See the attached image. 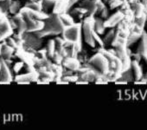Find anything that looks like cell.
Wrapping results in <instances>:
<instances>
[{"label": "cell", "instance_id": "cell-31", "mask_svg": "<svg viewBox=\"0 0 147 130\" xmlns=\"http://www.w3.org/2000/svg\"><path fill=\"white\" fill-rule=\"evenodd\" d=\"M94 38L95 41V43L99 45V48H105V43L103 41V39H101L100 35H99L98 33H96L95 31H94Z\"/></svg>", "mask_w": 147, "mask_h": 130}, {"label": "cell", "instance_id": "cell-5", "mask_svg": "<svg viewBox=\"0 0 147 130\" xmlns=\"http://www.w3.org/2000/svg\"><path fill=\"white\" fill-rule=\"evenodd\" d=\"M88 62L94 65L96 69H98L104 75H107L109 71V62L107 58L99 51L88 60Z\"/></svg>", "mask_w": 147, "mask_h": 130}, {"label": "cell", "instance_id": "cell-21", "mask_svg": "<svg viewBox=\"0 0 147 130\" xmlns=\"http://www.w3.org/2000/svg\"><path fill=\"white\" fill-rule=\"evenodd\" d=\"M15 49L11 47V45L7 44H2V49H1V56L5 60H9L11 58L12 55L15 53Z\"/></svg>", "mask_w": 147, "mask_h": 130}, {"label": "cell", "instance_id": "cell-42", "mask_svg": "<svg viewBox=\"0 0 147 130\" xmlns=\"http://www.w3.org/2000/svg\"><path fill=\"white\" fill-rule=\"evenodd\" d=\"M9 22H10V24H11V28H12L13 30L18 29V24H17L16 21L13 19V18H12L11 19H9Z\"/></svg>", "mask_w": 147, "mask_h": 130}, {"label": "cell", "instance_id": "cell-30", "mask_svg": "<svg viewBox=\"0 0 147 130\" xmlns=\"http://www.w3.org/2000/svg\"><path fill=\"white\" fill-rule=\"evenodd\" d=\"M51 61L54 62V63H56V64H61L62 63V61L64 59V57L58 52L55 50V52L54 53V55L52 56V57L50 58Z\"/></svg>", "mask_w": 147, "mask_h": 130}, {"label": "cell", "instance_id": "cell-2", "mask_svg": "<svg viewBox=\"0 0 147 130\" xmlns=\"http://www.w3.org/2000/svg\"><path fill=\"white\" fill-rule=\"evenodd\" d=\"M95 18L94 16H86L82 22V32L84 36V40L92 48H95L96 43L94 38Z\"/></svg>", "mask_w": 147, "mask_h": 130}, {"label": "cell", "instance_id": "cell-17", "mask_svg": "<svg viewBox=\"0 0 147 130\" xmlns=\"http://www.w3.org/2000/svg\"><path fill=\"white\" fill-rule=\"evenodd\" d=\"M34 33L40 38H43L45 37H49V36H57L59 34H61V31L56 30L52 29V28H49V27H46V26L42 30L36 31V32H34Z\"/></svg>", "mask_w": 147, "mask_h": 130}, {"label": "cell", "instance_id": "cell-12", "mask_svg": "<svg viewBox=\"0 0 147 130\" xmlns=\"http://www.w3.org/2000/svg\"><path fill=\"white\" fill-rule=\"evenodd\" d=\"M27 21V31L26 32H36L42 30L45 27V21L40 19H29Z\"/></svg>", "mask_w": 147, "mask_h": 130}, {"label": "cell", "instance_id": "cell-48", "mask_svg": "<svg viewBox=\"0 0 147 130\" xmlns=\"http://www.w3.org/2000/svg\"><path fill=\"white\" fill-rule=\"evenodd\" d=\"M108 1H109V0H103V2H104L105 4H106V3L107 4V3H108Z\"/></svg>", "mask_w": 147, "mask_h": 130}, {"label": "cell", "instance_id": "cell-22", "mask_svg": "<svg viewBox=\"0 0 147 130\" xmlns=\"http://www.w3.org/2000/svg\"><path fill=\"white\" fill-rule=\"evenodd\" d=\"M106 27L104 25V19L98 17L95 18V24H94V31L99 35H103L106 32Z\"/></svg>", "mask_w": 147, "mask_h": 130}, {"label": "cell", "instance_id": "cell-9", "mask_svg": "<svg viewBox=\"0 0 147 130\" xmlns=\"http://www.w3.org/2000/svg\"><path fill=\"white\" fill-rule=\"evenodd\" d=\"M61 64L65 69L73 70L74 72H77V70L80 69L81 65H82L80 60L77 57H73V56H69L64 57Z\"/></svg>", "mask_w": 147, "mask_h": 130}, {"label": "cell", "instance_id": "cell-47", "mask_svg": "<svg viewBox=\"0 0 147 130\" xmlns=\"http://www.w3.org/2000/svg\"><path fill=\"white\" fill-rule=\"evenodd\" d=\"M143 57H144V61H145V62H147V54H146V55H144V56Z\"/></svg>", "mask_w": 147, "mask_h": 130}, {"label": "cell", "instance_id": "cell-50", "mask_svg": "<svg viewBox=\"0 0 147 130\" xmlns=\"http://www.w3.org/2000/svg\"><path fill=\"white\" fill-rule=\"evenodd\" d=\"M29 1H30V2H33V1H36V0H29Z\"/></svg>", "mask_w": 147, "mask_h": 130}, {"label": "cell", "instance_id": "cell-33", "mask_svg": "<svg viewBox=\"0 0 147 130\" xmlns=\"http://www.w3.org/2000/svg\"><path fill=\"white\" fill-rule=\"evenodd\" d=\"M61 79L67 81V83H76L79 80L78 75H69V76H62Z\"/></svg>", "mask_w": 147, "mask_h": 130}, {"label": "cell", "instance_id": "cell-44", "mask_svg": "<svg viewBox=\"0 0 147 130\" xmlns=\"http://www.w3.org/2000/svg\"><path fill=\"white\" fill-rule=\"evenodd\" d=\"M141 80H143L144 82L147 83V72H146L144 75H143V77L141 78Z\"/></svg>", "mask_w": 147, "mask_h": 130}, {"label": "cell", "instance_id": "cell-26", "mask_svg": "<svg viewBox=\"0 0 147 130\" xmlns=\"http://www.w3.org/2000/svg\"><path fill=\"white\" fill-rule=\"evenodd\" d=\"M61 18L62 19L63 23L65 24V25H72L75 24V20H74V18L72 15H70L69 13L67 12H63V13H61L59 14Z\"/></svg>", "mask_w": 147, "mask_h": 130}, {"label": "cell", "instance_id": "cell-49", "mask_svg": "<svg viewBox=\"0 0 147 130\" xmlns=\"http://www.w3.org/2000/svg\"><path fill=\"white\" fill-rule=\"evenodd\" d=\"M1 12H3V11H2V9H1V7H0V13Z\"/></svg>", "mask_w": 147, "mask_h": 130}, {"label": "cell", "instance_id": "cell-37", "mask_svg": "<svg viewBox=\"0 0 147 130\" xmlns=\"http://www.w3.org/2000/svg\"><path fill=\"white\" fill-rule=\"evenodd\" d=\"M36 54H37V56H38L39 58H41L42 60H46L47 58H49V56H48V54H47V50H46V49H39V50L36 52Z\"/></svg>", "mask_w": 147, "mask_h": 130}, {"label": "cell", "instance_id": "cell-28", "mask_svg": "<svg viewBox=\"0 0 147 130\" xmlns=\"http://www.w3.org/2000/svg\"><path fill=\"white\" fill-rule=\"evenodd\" d=\"M121 80H124L125 82H131L132 80H135L134 79V75H133V72H132V70L130 69V70H127L125 71H123L122 73V76H121Z\"/></svg>", "mask_w": 147, "mask_h": 130}, {"label": "cell", "instance_id": "cell-16", "mask_svg": "<svg viewBox=\"0 0 147 130\" xmlns=\"http://www.w3.org/2000/svg\"><path fill=\"white\" fill-rule=\"evenodd\" d=\"M69 0H55V4L52 9L53 13L61 14L63 12H67Z\"/></svg>", "mask_w": 147, "mask_h": 130}, {"label": "cell", "instance_id": "cell-14", "mask_svg": "<svg viewBox=\"0 0 147 130\" xmlns=\"http://www.w3.org/2000/svg\"><path fill=\"white\" fill-rule=\"evenodd\" d=\"M143 32H144V30H140V29L136 28L134 26V24H133V28L131 30V32H130V34H129V36L127 37V47L132 45L137 41H138L141 38Z\"/></svg>", "mask_w": 147, "mask_h": 130}, {"label": "cell", "instance_id": "cell-36", "mask_svg": "<svg viewBox=\"0 0 147 130\" xmlns=\"http://www.w3.org/2000/svg\"><path fill=\"white\" fill-rule=\"evenodd\" d=\"M98 15H99L100 18H103L104 20L107 19V18L109 17V11H108V8L107 7V5H106L100 12H98Z\"/></svg>", "mask_w": 147, "mask_h": 130}, {"label": "cell", "instance_id": "cell-20", "mask_svg": "<svg viewBox=\"0 0 147 130\" xmlns=\"http://www.w3.org/2000/svg\"><path fill=\"white\" fill-rule=\"evenodd\" d=\"M68 49V54L69 56L73 57H78L80 52L82 51V40L81 41H76L72 43V45L67 48Z\"/></svg>", "mask_w": 147, "mask_h": 130}, {"label": "cell", "instance_id": "cell-45", "mask_svg": "<svg viewBox=\"0 0 147 130\" xmlns=\"http://www.w3.org/2000/svg\"><path fill=\"white\" fill-rule=\"evenodd\" d=\"M142 3L145 5V7L147 8V0H142Z\"/></svg>", "mask_w": 147, "mask_h": 130}, {"label": "cell", "instance_id": "cell-41", "mask_svg": "<svg viewBox=\"0 0 147 130\" xmlns=\"http://www.w3.org/2000/svg\"><path fill=\"white\" fill-rule=\"evenodd\" d=\"M131 57H133V60H136V61H138V62H140V60H141V58L143 57L139 53H138V52H136V53H134V54H131Z\"/></svg>", "mask_w": 147, "mask_h": 130}, {"label": "cell", "instance_id": "cell-29", "mask_svg": "<svg viewBox=\"0 0 147 130\" xmlns=\"http://www.w3.org/2000/svg\"><path fill=\"white\" fill-rule=\"evenodd\" d=\"M114 35H115V30L111 28V30L107 31V33L105 35V37L103 38V41H104L105 44H109V43L111 44Z\"/></svg>", "mask_w": 147, "mask_h": 130}, {"label": "cell", "instance_id": "cell-6", "mask_svg": "<svg viewBox=\"0 0 147 130\" xmlns=\"http://www.w3.org/2000/svg\"><path fill=\"white\" fill-rule=\"evenodd\" d=\"M45 26L55 29V30H59L61 32H62V30L66 27V25L63 23L62 19L61 18L60 15L59 14H55V13H52L51 15H49V18L46 19Z\"/></svg>", "mask_w": 147, "mask_h": 130}, {"label": "cell", "instance_id": "cell-4", "mask_svg": "<svg viewBox=\"0 0 147 130\" xmlns=\"http://www.w3.org/2000/svg\"><path fill=\"white\" fill-rule=\"evenodd\" d=\"M116 55L122 61L123 71L131 69V53L126 44H120L115 48Z\"/></svg>", "mask_w": 147, "mask_h": 130}, {"label": "cell", "instance_id": "cell-40", "mask_svg": "<svg viewBox=\"0 0 147 130\" xmlns=\"http://www.w3.org/2000/svg\"><path fill=\"white\" fill-rule=\"evenodd\" d=\"M80 2V0H69V3H68V6H67V12L75 5H76L77 3H79Z\"/></svg>", "mask_w": 147, "mask_h": 130}, {"label": "cell", "instance_id": "cell-27", "mask_svg": "<svg viewBox=\"0 0 147 130\" xmlns=\"http://www.w3.org/2000/svg\"><path fill=\"white\" fill-rule=\"evenodd\" d=\"M20 10H21V3L18 1V0H12L11 6L9 8V12L11 14L15 15V14L18 13Z\"/></svg>", "mask_w": 147, "mask_h": 130}, {"label": "cell", "instance_id": "cell-15", "mask_svg": "<svg viewBox=\"0 0 147 130\" xmlns=\"http://www.w3.org/2000/svg\"><path fill=\"white\" fill-rule=\"evenodd\" d=\"M131 7L134 12L135 18H140L147 12V8L145 7V5L142 2L136 1V0H133V2L131 3Z\"/></svg>", "mask_w": 147, "mask_h": 130}, {"label": "cell", "instance_id": "cell-7", "mask_svg": "<svg viewBox=\"0 0 147 130\" xmlns=\"http://www.w3.org/2000/svg\"><path fill=\"white\" fill-rule=\"evenodd\" d=\"M23 39L24 44L33 49H36L42 45V38L38 37L33 32H24L23 34Z\"/></svg>", "mask_w": 147, "mask_h": 130}, {"label": "cell", "instance_id": "cell-43", "mask_svg": "<svg viewBox=\"0 0 147 130\" xmlns=\"http://www.w3.org/2000/svg\"><path fill=\"white\" fill-rule=\"evenodd\" d=\"M76 83H77V84H88V82H87V81H83V80H78V81L76 82Z\"/></svg>", "mask_w": 147, "mask_h": 130}, {"label": "cell", "instance_id": "cell-19", "mask_svg": "<svg viewBox=\"0 0 147 130\" xmlns=\"http://www.w3.org/2000/svg\"><path fill=\"white\" fill-rule=\"evenodd\" d=\"M131 70L134 75V79L136 81L141 80V78L143 77V70L142 67L140 66L139 62L136 61V60H132L131 61Z\"/></svg>", "mask_w": 147, "mask_h": 130}, {"label": "cell", "instance_id": "cell-32", "mask_svg": "<svg viewBox=\"0 0 147 130\" xmlns=\"http://www.w3.org/2000/svg\"><path fill=\"white\" fill-rule=\"evenodd\" d=\"M55 4V0H42V6L45 10H51L53 9Z\"/></svg>", "mask_w": 147, "mask_h": 130}, {"label": "cell", "instance_id": "cell-39", "mask_svg": "<svg viewBox=\"0 0 147 130\" xmlns=\"http://www.w3.org/2000/svg\"><path fill=\"white\" fill-rule=\"evenodd\" d=\"M55 45H56V48L58 47H62L64 46V43H65V40L63 37H56L55 38Z\"/></svg>", "mask_w": 147, "mask_h": 130}, {"label": "cell", "instance_id": "cell-11", "mask_svg": "<svg viewBox=\"0 0 147 130\" xmlns=\"http://www.w3.org/2000/svg\"><path fill=\"white\" fill-rule=\"evenodd\" d=\"M124 19V15L120 11L116 12L115 13H113L112 16L108 17L107 19L104 20V25L106 28H114L116 27L119 23Z\"/></svg>", "mask_w": 147, "mask_h": 130}, {"label": "cell", "instance_id": "cell-23", "mask_svg": "<svg viewBox=\"0 0 147 130\" xmlns=\"http://www.w3.org/2000/svg\"><path fill=\"white\" fill-rule=\"evenodd\" d=\"M70 15H72L73 17H78V18H82V17H86L88 15V11L82 6L74 8L73 10H71V12H69Z\"/></svg>", "mask_w": 147, "mask_h": 130}, {"label": "cell", "instance_id": "cell-3", "mask_svg": "<svg viewBox=\"0 0 147 130\" xmlns=\"http://www.w3.org/2000/svg\"><path fill=\"white\" fill-rule=\"evenodd\" d=\"M82 23H75L72 25H67L61 32V37L73 42L82 40Z\"/></svg>", "mask_w": 147, "mask_h": 130}, {"label": "cell", "instance_id": "cell-35", "mask_svg": "<svg viewBox=\"0 0 147 130\" xmlns=\"http://www.w3.org/2000/svg\"><path fill=\"white\" fill-rule=\"evenodd\" d=\"M11 2L12 0H4V1L0 2V7H1L3 12H6L7 11H9Z\"/></svg>", "mask_w": 147, "mask_h": 130}, {"label": "cell", "instance_id": "cell-34", "mask_svg": "<svg viewBox=\"0 0 147 130\" xmlns=\"http://www.w3.org/2000/svg\"><path fill=\"white\" fill-rule=\"evenodd\" d=\"M108 6L111 10L116 9L119 7L122 4V0H109L108 1Z\"/></svg>", "mask_w": 147, "mask_h": 130}, {"label": "cell", "instance_id": "cell-51", "mask_svg": "<svg viewBox=\"0 0 147 130\" xmlns=\"http://www.w3.org/2000/svg\"><path fill=\"white\" fill-rule=\"evenodd\" d=\"M2 1H4V0H0V2H2Z\"/></svg>", "mask_w": 147, "mask_h": 130}, {"label": "cell", "instance_id": "cell-1", "mask_svg": "<svg viewBox=\"0 0 147 130\" xmlns=\"http://www.w3.org/2000/svg\"><path fill=\"white\" fill-rule=\"evenodd\" d=\"M77 75L79 80H83L87 82H94L98 77H100L102 73L96 69L90 62H85L81 65L80 69L77 70Z\"/></svg>", "mask_w": 147, "mask_h": 130}, {"label": "cell", "instance_id": "cell-25", "mask_svg": "<svg viewBox=\"0 0 147 130\" xmlns=\"http://www.w3.org/2000/svg\"><path fill=\"white\" fill-rule=\"evenodd\" d=\"M25 6L29 7V8H31L35 11H42L43 9V6H42V0H36V1H33V2H30L29 1Z\"/></svg>", "mask_w": 147, "mask_h": 130}, {"label": "cell", "instance_id": "cell-46", "mask_svg": "<svg viewBox=\"0 0 147 130\" xmlns=\"http://www.w3.org/2000/svg\"><path fill=\"white\" fill-rule=\"evenodd\" d=\"M1 68H2V59L0 58V71H1Z\"/></svg>", "mask_w": 147, "mask_h": 130}, {"label": "cell", "instance_id": "cell-13", "mask_svg": "<svg viewBox=\"0 0 147 130\" xmlns=\"http://www.w3.org/2000/svg\"><path fill=\"white\" fill-rule=\"evenodd\" d=\"M79 5L88 11V16H94L98 12V6L94 0H80Z\"/></svg>", "mask_w": 147, "mask_h": 130}, {"label": "cell", "instance_id": "cell-24", "mask_svg": "<svg viewBox=\"0 0 147 130\" xmlns=\"http://www.w3.org/2000/svg\"><path fill=\"white\" fill-rule=\"evenodd\" d=\"M45 49L47 50V54H48L49 58H51L52 56L54 55V53L56 50V45H55V39H49L47 42V44H46V48Z\"/></svg>", "mask_w": 147, "mask_h": 130}, {"label": "cell", "instance_id": "cell-38", "mask_svg": "<svg viewBox=\"0 0 147 130\" xmlns=\"http://www.w3.org/2000/svg\"><path fill=\"white\" fill-rule=\"evenodd\" d=\"M24 62H16L15 63V65L13 66V71L15 72V73H19L20 72V70L24 68Z\"/></svg>", "mask_w": 147, "mask_h": 130}, {"label": "cell", "instance_id": "cell-8", "mask_svg": "<svg viewBox=\"0 0 147 130\" xmlns=\"http://www.w3.org/2000/svg\"><path fill=\"white\" fill-rule=\"evenodd\" d=\"M15 54L22 62H24V64H26V66H35V62H34L35 55L29 51H26L24 48H19L16 49Z\"/></svg>", "mask_w": 147, "mask_h": 130}, {"label": "cell", "instance_id": "cell-10", "mask_svg": "<svg viewBox=\"0 0 147 130\" xmlns=\"http://www.w3.org/2000/svg\"><path fill=\"white\" fill-rule=\"evenodd\" d=\"M2 59V68L0 71V83H10L12 81V75L10 70L9 64L5 61V59Z\"/></svg>", "mask_w": 147, "mask_h": 130}, {"label": "cell", "instance_id": "cell-18", "mask_svg": "<svg viewBox=\"0 0 147 130\" xmlns=\"http://www.w3.org/2000/svg\"><path fill=\"white\" fill-rule=\"evenodd\" d=\"M137 52L139 53L142 56L147 54V32H145L144 30L142 34L140 42L137 48Z\"/></svg>", "mask_w": 147, "mask_h": 130}]
</instances>
